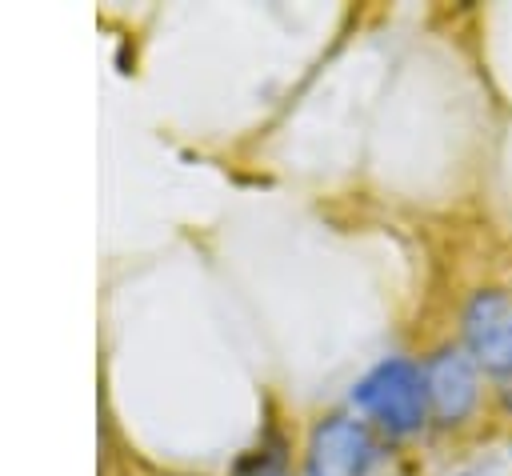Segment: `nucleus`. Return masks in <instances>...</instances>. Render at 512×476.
<instances>
[{"label": "nucleus", "mask_w": 512, "mask_h": 476, "mask_svg": "<svg viewBox=\"0 0 512 476\" xmlns=\"http://www.w3.org/2000/svg\"><path fill=\"white\" fill-rule=\"evenodd\" d=\"M352 404L388 436H412L428 420V392H424V368H416L404 356L380 360L372 372H364L352 384Z\"/></svg>", "instance_id": "f257e3e1"}, {"label": "nucleus", "mask_w": 512, "mask_h": 476, "mask_svg": "<svg viewBox=\"0 0 512 476\" xmlns=\"http://www.w3.org/2000/svg\"><path fill=\"white\" fill-rule=\"evenodd\" d=\"M464 348L496 384L500 404L512 412V300L484 288L464 308Z\"/></svg>", "instance_id": "f03ea898"}, {"label": "nucleus", "mask_w": 512, "mask_h": 476, "mask_svg": "<svg viewBox=\"0 0 512 476\" xmlns=\"http://www.w3.org/2000/svg\"><path fill=\"white\" fill-rule=\"evenodd\" d=\"M376 456H380V448H376L368 424L336 412L312 428L308 452H304V472L308 476H368Z\"/></svg>", "instance_id": "7ed1b4c3"}, {"label": "nucleus", "mask_w": 512, "mask_h": 476, "mask_svg": "<svg viewBox=\"0 0 512 476\" xmlns=\"http://www.w3.org/2000/svg\"><path fill=\"white\" fill-rule=\"evenodd\" d=\"M424 392H428V412L440 424H464L480 400V376H476V360L468 356V348L444 344L424 360Z\"/></svg>", "instance_id": "20e7f679"}, {"label": "nucleus", "mask_w": 512, "mask_h": 476, "mask_svg": "<svg viewBox=\"0 0 512 476\" xmlns=\"http://www.w3.org/2000/svg\"><path fill=\"white\" fill-rule=\"evenodd\" d=\"M256 476H284V472H280V468H272V472H256Z\"/></svg>", "instance_id": "39448f33"}]
</instances>
